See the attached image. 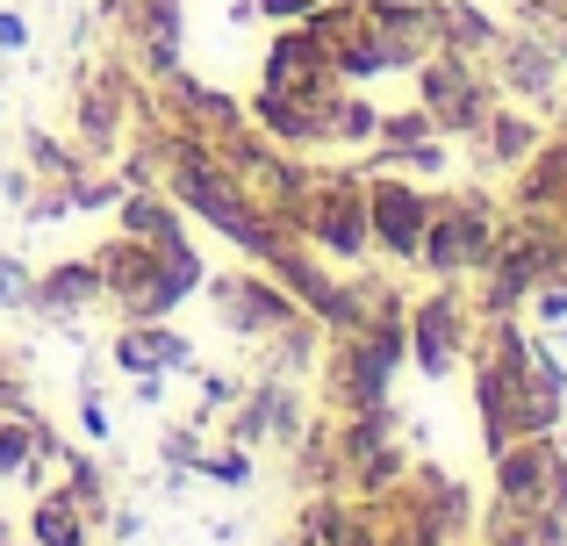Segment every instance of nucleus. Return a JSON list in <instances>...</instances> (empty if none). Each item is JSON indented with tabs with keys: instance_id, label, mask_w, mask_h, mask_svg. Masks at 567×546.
Masks as SVG:
<instances>
[{
	"instance_id": "1",
	"label": "nucleus",
	"mask_w": 567,
	"mask_h": 546,
	"mask_svg": "<svg viewBox=\"0 0 567 546\" xmlns=\"http://www.w3.org/2000/svg\"><path fill=\"white\" fill-rule=\"evenodd\" d=\"M181 195H187V202H194V209H202V216H208V224H223V230H230V238H245V245H266V230H259V224H251V216H245V209H237V202H230V195H223V187H216V181H208V173H202V166H187V173H181Z\"/></svg>"
},
{
	"instance_id": "2",
	"label": "nucleus",
	"mask_w": 567,
	"mask_h": 546,
	"mask_svg": "<svg viewBox=\"0 0 567 546\" xmlns=\"http://www.w3.org/2000/svg\"><path fill=\"white\" fill-rule=\"evenodd\" d=\"M381 230H388V245H410L416 238V202L402 195V187H388V195H381Z\"/></svg>"
},
{
	"instance_id": "3",
	"label": "nucleus",
	"mask_w": 567,
	"mask_h": 546,
	"mask_svg": "<svg viewBox=\"0 0 567 546\" xmlns=\"http://www.w3.org/2000/svg\"><path fill=\"white\" fill-rule=\"evenodd\" d=\"M123 360H130V367H152V360H181V346H173V338H123Z\"/></svg>"
},
{
	"instance_id": "4",
	"label": "nucleus",
	"mask_w": 567,
	"mask_h": 546,
	"mask_svg": "<svg viewBox=\"0 0 567 546\" xmlns=\"http://www.w3.org/2000/svg\"><path fill=\"white\" fill-rule=\"evenodd\" d=\"M37 533H51V546H72V511H65V504H51V511L37 518Z\"/></svg>"
}]
</instances>
